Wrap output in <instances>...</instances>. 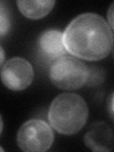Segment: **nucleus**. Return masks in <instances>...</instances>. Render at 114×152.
<instances>
[{
  "mask_svg": "<svg viewBox=\"0 0 114 152\" xmlns=\"http://www.w3.org/2000/svg\"><path fill=\"white\" fill-rule=\"evenodd\" d=\"M69 53L79 59L98 61L113 48L114 36L108 23L99 14L86 12L76 16L63 32Z\"/></svg>",
  "mask_w": 114,
  "mask_h": 152,
  "instance_id": "f257e3e1",
  "label": "nucleus"
},
{
  "mask_svg": "<svg viewBox=\"0 0 114 152\" xmlns=\"http://www.w3.org/2000/svg\"><path fill=\"white\" fill-rule=\"evenodd\" d=\"M88 117V107L83 97L75 93H62L53 99L49 109L50 126L58 133L72 135L79 132Z\"/></svg>",
  "mask_w": 114,
  "mask_h": 152,
  "instance_id": "f03ea898",
  "label": "nucleus"
},
{
  "mask_svg": "<svg viewBox=\"0 0 114 152\" xmlns=\"http://www.w3.org/2000/svg\"><path fill=\"white\" fill-rule=\"evenodd\" d=\"M90 71L84 62L73 55H64L53 61L50 68V79L54 87L63 90H75L88 82Z\"/></svg>",
  "mask_w": 114,
  "mask_h": 152,
  "instance_id": "7ed1b4c3",
  "label": "nucleus"
},
{
  "mask_svg": "<svg viewBox=\"0 0 114 152\" xmlns=\"http://www.w3.org/2000/svg\"><path fill=\"white\" fill-rule=\"evenodd\" d=\"M52 126L43 120L32 119L24 123L17 132V145L25 152H44L54 142Z\"/></svg>",
  "mask_w": 114,
  "mask_h": 152,
  "instance_id": "20e7f679",
  "label": "nucleus"
},
{
  "mask_svg": "<svg viewBox=\"0 0 114 152\" xmlns=\"http://www.w3.org/2000/svg\"><path fill=\"white\" fill-rule=\"evenodd\" d=\"M34 72L31 64L22 57H13L1 66L2 82L9 89L20 91L32 83Z\"/></svg>",
  "mask_w": 114,
  "mask_h": 152,
  "instance_id": "39448f33",
  "label": "nucleus"
},
{
  "mask_svg": "<svg viewBox=\"0 0 114 152\" xmlns=\"http://www.w3.org/2000/svg\"><path fill=\"white\" fill-rule=\"evenodd\" d=\"M84 142L92 151H112L114 149V132L104 122H95L86 132Z\"/></svg>",
  "mask_w": 114,
  "mask_h": 152,
  "instance_id": "423d86ee",
  "label": "nucleus"
},
{
  "mask_svg": "<svg viewBox=\"0 0 114 152\" xmlns=\"http://www.w3.org/2000/svg\"><path fill=\"white\" fill-rule=\"evenodd\" d=\"M38 46L41 53L50 60H56L68 53L64 34L58 30H47L42 32L38 39Z\"/></svg>",
  "mask_w": 114,
  "mask_h": 152,
  "instance_id": "0eeeda50",
  "label": "nucleus"
},
{
  "mask_svg": "<svg viewBox=\"0 0 114 152\" xmlns=\"http://www.w3.org/2000/svg\"><path fill=\"white\" fill-rule=\"evenodd\" d=\"M17 7L24 16L28 19H40L48 15L53 9V0H18Z\"/></svg>",
  "mask_w": 114,
  "mask_h": 152,
  "instance_id": "6e6552de",
  "label": "nucleus"
},
{
  "mask_svg": "<svg viewBox=\"0 0 114 152\" xmlns=\"http://www.w3.org/2000/svg\"><path fill=\"white\" fill-rule=\"evenodd\" d=\"M11 27V18H10L9 9L6 3L2 1L0 3V35L3 37L9 31Z\"/></svg>",
  "mask_w": 114,
  "mask_h": 152,
  "instance_id": "1a4fd4ad",
  "label": "nucleus"
},
{
  "mask_svg": "<svg viewBox=\"0 0 114 152\" xmlns=\"http://www.w3.org/2000/svg\"><path fill=\"white\" fill-rule=\"evenodd\" d=\"M107 21L108 25L114 31V2L109 6L107 11Z\"/></svg>",
  "mask_w": 114,
  "mask_h": 152,
  "instance_id": "9d476101",
  "label": "nucleus"
},
{
  "mask_svg": "<svg viewBox=\"0 0 114 152\" xmlns=\"http://www.w3.org/2000/svg\"><path fill=\"white\" fill-rule=\"evenodd\" d=\"M107 111L109 116H110L111 120L114 122V92L112 93V95L110 96L108 100V103H107Z\"/></svg>",
  "mask_w": 114,
  "mask_h": 152,
  "instance_id": "9b49d317",
  "label": "nucleus"
},
{
  "mask_svg": "<svg viewBox=\"0 0 114 152\" xmlns=\"http://www.w3.org/2000/svg\"><path fill=\"white\" fill-rule=\"evenodd\" d=\"M1 61H0V64H1V66L4 65V61H5V51H4V49H3V47L1 46Z\"/></svg>",
  "mask_w": 114,
  "mask_h": 152,
  "instance_id": "f8f14e48",
  "label": "nucleus"
},
{
  "mask_svg": "<svg viewBox=\"0 0 114 152\" xmlns=\"http://www.w3.org/2000/svg\"><path fill=\"white\" fill-rule=\"evenodd\" d=\"M113 57H114V50H113Z\"/></svg>",
  "mask_w": 114,
  "mask_h": 152,
  "instance_id": "ddd939ff",
  "label": "nucleus"
}]
</instances>
